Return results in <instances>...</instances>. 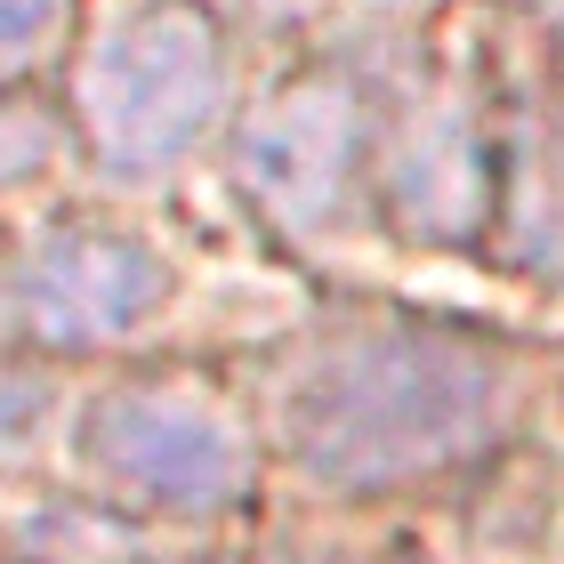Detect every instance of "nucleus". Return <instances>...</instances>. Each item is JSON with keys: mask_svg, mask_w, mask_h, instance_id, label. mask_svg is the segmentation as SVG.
Segmentation results:
<instances>
[{"mask_svg": "<svg viewBox=\"0 0 564 564\" xmlns=\"http://www.w3.org/2000/svg\"><path fill=\"white\" fill-rule=\"evenodd\" d=\"M388 202L412 242H468L492 210V145L476 130V106L452 89H427L403 106L388 145Z\"/></svg>", "mask_w": 564, "mask_h": 564, "instance_id": "423d86ee", "label": "nucleus"}, {"mask_svg": "<svg viewBox=\"0 0 564 564\" xmlns=\"http://www.w3.org/2000/svg\"><path fill=\"white\" fill-rule=\"evenodd\" d=\"M57 121L41 106H24V97H0V186H17V177H41L57 162Z\"/></svg>", "mask_w": 564, "mask_h": 564, "instance_id": "0eeeda50", "label": "nucleus"}, {"mask_svg": "<svg viewBox=\"0 0 564 564\" xmlns=\"http://www.w3.org/2000/svg\"><path fill=\"white\" fill-rule=\"evenodd\" d=\"M524 355L412 315L323 323L274 379V435L323 492H403L468 468L524 412Z\"/></svg>", "mask_w": 564, "mask_h": 564, "instance_id": "f257e3e1", "label": "nucleus"}, {"mask_svg": "<svg viewBox=\"0 0 564 564\" xmlns=\"http://www.w3.org/2000/svg\"><path fill=\"white\" fill-rule=\"evenodd\" d=\"M17 315V282H9V259H0V323Z\"/></svg>", "mask_w": 564, "mask_h": 564, "instance_id": "9d476101", "label": "nucleus"}, {"mask_svg": "<svg viewBox=\"0 0 564 564\" xmlns=\"http://www.w3.org/2000/svg\"><path fill=\"white\" fill-rule=\"evenodd\" d=\"M355 153H364V89L339 65H315L299 82H282L259 121L242 130V194L274 235L315 242L339 226L347 186H355Z\"/></svg>", "mask_w": 564, "mask_h": 564, "instance_id": "20e7f679", "label": "nucleus"}, {"mask_svg": "<svg viewBox=\"0 0 564 564\" xmlns=\"http://www.w3.org/2000/svg\"><path fill=\"white\" fill-rule=\"evenodd\" d=\"M226 106V33L202 0H138L82 65L89 145L121 177H153L210 138Z\"/></svg>", "mask_w": 564, "mask_h": 564, "instance_id": "f03ea898", "label": "nucleus"}, {"mask_svg": "<svg viewBox=\"0 0 564 564\" xmlns=\"http://www.w3.org/2000/svg\"><path fill=\"white\" fill-rule=\"evenodd\" d=\"M57 17H65V0H0V65H24L57 33Z\"/></svg>", "mask_w": 564, "mask_h": 564, "instance_id": "1a4fd4ad", "label": "nucleus"}, {"mask_svg": "<svg viewBox=\"0 0 564 564\" xmlns=\"http://www.w3.org/2000/svg\"><path fill=\"white\" fill-rule=\"evenodd\" d=\"M41 412H48V388L41 379H24V371H0V468L33 444V427H41Z\"/></svg>", "mask_w": 564, "mask_h": 564, "instance_id": "6e6552de", "label": "nucleus"}, {"mask_svg": "<svg viewBox=\"0 0 564 564\" xmlns=\"http://www.w3.org/2000/svg\"><path fill=\"white\" fill-rule=\"evenodd\" d=\"M170 306V267L113 226H57L17 267V323L48 347H113Z\"/></svg>", "mask_w": 564, "mask_h": 564, "instance_id": "39448f33", "label": "nucleus"}, {"mask_svg": "<svg viewBox=\"0 0 564 564\" xmlns=\"http://www.w3.org/2000/svg\"><path fill=\"white\" fill-rule=\"evenodd\" d=\"M82 468L113 500L162 508V517H226L259 484V444L218 395L186 379H130L89 395Z\"/></svg>", "mask_w": 564, "mask_h": 564, "instance_id": "7ed1b4c3", "label": "nucleus"}]
</instances>
